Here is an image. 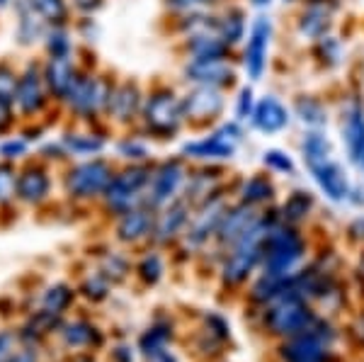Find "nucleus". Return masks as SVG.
Returning a JSON list of instances; mask_svg holds the SVG:
<instances>
[{"instance_id":"nucleus-55","label":"nucleus","mask_w":364,"mask_h":362,"mask_svg":"<svg viewBox=\"0 0 364 362\" xmlns=\"http://www.w3.org/2000/svg\"><path fill=\"white\" fill-rule=\"evenodd\" d=\"M17 350V334L13 331H0V362H8Z\"/></svg>"},{"instance_id":"nucleus-36","label":"nucleus","mask_w":364,"mask_h":362,"mask_svg":"<svg viewBox=\"0 0 364 362\" xmlns=\"http://www.w3.org/2000/svg\"><path fill=\"white\" fill-rule=\"evenodd\" d=\"M17 207V166L0 161V217H10Z\"/></svg>"},{"instance_id":"nucleus-11","label":"nucleus","mask_w":364,"mask_h":362,"mask_svg":"<svg viewBox=\"0 0 364 362\" xmlns=\"http://www.w3.org/2000/svg\"><path fill=\"white\" fill-rule=\"evenodd\" d=\"M190 168L192 166L180 154L154 161L149 190H146V204H151L154 209H161L170 202L180 200L187 183V175H190Z\"/></svg>"},{"instance_id":"nucleus-16","label":"nucleus","mask_w":364,"mask_h":362,"mask_svg":"<svg viewBox=\"0 0 364 362\" xmlns=\"http://www.w3.org/2000/svg\"><path fill=\"white\" fill-rule=\"evenodd\" d=\"M226 209H228V200H226L224 192H219V195L209 197V200H204L202 204L192 207L187 229H185V233H182V243H185V248L199 250V248L207 246L209 241H214Z\"/></svg>"},{"instance_id":"nucleus-5","label":"nucleus","mask_w":364,"mask_h":362,"mask_svg":"<svg viewBox=\"0 0 364 362\" xmlns=\"http://www.w3.org/2000/svg\"><path fill=\"white\" fill-rule=\"evenodd\" d=\"M245 139V127L238 119H221L207 132H197L195 137L180 144V156L190 166H221L238 154V146Z\"/></svg>"},{"instance_id":"nucleus-6","label":"nucleus","mask_w":364,"mask_h":362,"mask_svg":"<svg viewBox=\"0 0 364 362\" xmlns=\"http://www.w3.org/2000/svg\"><path fill=\"white\" fill-rule=\"evenodd\" d=\"M151 163H132V166H117V171L109 180L107 190H105L102 200V212L107 217L117 219L119 214L129 212V209L139 207L146 202V190H149L151 180Z\"/></svg>"},{"instance_id":"nucleus-45","label":"nucleus","mask_w":364,"mask_h":362,"mask_svg":"<svg viewBox=\"0 0 364 362\" xmlns=\"http://www.w3.org/2000/svg\"><path fill=\"white\" fill-rule=\"evenodd\" d=\"M61 336H63V343H66L68 348H83V346H90L92 343V338H95V329H92L90 324H85V321H75V324L63 326Z\"/></svg>"},{"instance_id":"nucleus-43","label":"nucleus","mask_w":364,"mask_h":362,"mask_svg":"<svg viewBox=\"0 0 364 362\" xmlns=\"http://www.w3.org/2000/svg\"><path fill=\"white\" fill-rule=\"evenodd\" d=\"M311 207H314V197H311V192L296 190L287 197L284 207H282V217H284V221H289V224H296V221L309 217Z\"/></svg>"},{"instance_id":"nucleus-32","label":"nucleus","mask_w":364,"mask_h":362,"mask_svg":"<svg viewBox=\"0 0 364 362\" xmlns=\"http://www.w3.org/2000/svg\"><path fill=\"white\" fill-rule=\"evenodd\" d=\"M180 58H214V56H236V51L228 46L219 34H204L178 42Z\"/></svg>"},{"instance_id":"nucleus-19","label":"nucleus","mask_w":364,"mask_h":362,"mask_svg":"<svg viewBox=\"0 0 364 362\" xmlns=\"http://www.w3.org/2000/svg\"><path fill=\"white\" fill-rule=\"evenodd\" d=\"M20 75V63L13 58H0V137L20 129V115L15 110V87Z\"/></svg>"},{"instance_id":"nucleus-56","label":"nucleus","mask_w":364,"mask_h":362,"mask_svg":"<svg viewBox=\"0 0 364 362\" xmlns=\"http://www.w3.org/2000/svg\"><path fill=\"white\" fill-rule=\"evenodd\" d=\"M8 362H37V355H34L32 350H20V353H15Z\"/></svg>"},{"instance_id":"nucleus-30","label":"nucleus","mask_w":364,"mask_h":362,"mask_svg":"<svg viewBox=\"0 0 364 362\" xmlns=\"http://www.w3.org/2000/svg\"><path fill=\"white\" fill-rule=\"evenodd\" d=\"M216 13H219V37L236 51L245 42V37H248V13L238 3H228L216 10Z\"/></svg>"},{"instance_id":"nucleus-39","label":"nucleus","mask_w":364,"mask_h":362,"mask_svg":"<svg viewBox=\"0 0 364 362\" xmlns=\"http://www.w3.org/2000/svg\"><path fill=\"white\" fill-rule=\"evenodd\" d=\"M27 3L44 17L49 27L73 25V10H70L68 0H27Z\"/></svg>"},{"instance_id":"nucleus-57","label":"nucleus","mask_w":364,"mask_h":362,"mask_svg":"<svg viewBox=\"0 0 364 362\" xmlns=\"http://www.w3.org/2000/svg\"><path fill=\"white\" fill-rule=\"evenodd\" d=\"M149 362H178L168 350H158V353H151L149 355Z\"/></svg>"},{"instance_id":"nucleus-7","label":"nucleus","mask_w":364,"mask_h":362,"mask_svg":"<svg viewBox=\"0 0 364 362\" xmlns=\"http://www.w3.org/2000/svg\"><path fill=\"white\" fill-rule=\"evenodd\" d=\"M274 221L262 217L252 224V229H248L243 236L238 238L233 246H228V255L224 260V280L228 284H238L252 272V267L262 260V246H265L267 233L272 231Z\"/></svg>"},{"instance_id":"nucleus-18","label":"nucleus","mask_w":364,"mask_h":362,"mask_svg":"<svg viewBox=\"0 0 364 362\" xmlns=\"http://www.w3.org/2000/svg\"><path fill=\"white\" fill-rule=\"evenodd\" d=\"M192 207L185 200H175L161 207L156 212V224L154 233H151V243L158 248L173 246L175 241H182V233L187 229V221H190Z\"/></svg>"},{"instance_id":"nucleus-21","label":"nucleus","mask_w":364,"mask_h":362,"mask_svg":"<svg viewBox=\"0 0 364 362\" xmlns=\"http://www.w3.org/2000/svg\"><path fill=\"white\" fill-rule=\"evenodd\" d=\"M156 212L151 204H139V207L129 209V212L119 214L114 219V236L127 246H136L141 241H151L156 224Z\"/></svg>"},{"instance_id":"nucleus-54","label":"nucleus","mask_w":364,"mask_h":362,"mask_svg":"<svg viewBox=\"0 0 364 362\" xmlns=\"http://www.w3.org/2000/svg\"><path fill=\"white\" fill-rule=\"evenodd\" d=\"M73 17H97L105 10L107 0H68Z\"/></svg>"},{"instance_id":"nucleus-14","label":"nucleus","mask_w":364,"mask_h":362,"mask_svg":"<svg viewBox=\"0 0 364 362\" xmlns=\"http://www.w3.org/2000/svg\"><path fill=\"white\" fill-rule=\"evenodd\" d=\"M56 134L61 139V144L66 146L70 161L105 156L114 137L109 124H75V122H63Z\"/></svg>"},{"instance_id":"nucleus-22","label":"nucleus","mask_w":364,"mask_h":362,"mask_svg":"<svg viewBox=\"0 0 364 362\" xmlns=\"http://www.w3.org/2000/svg\"><path fill=\"white\" fill-rule=\"evenodd\" d=\"M267 324L274 334H296V331L306 329L311 324L309 309L301 302V297L294 289L289 294H284L282 299L274 304V309L269 312Z\"/></svg>"},{"instance_id":"nucleus-60","label":"nucleus","mask_w":364,"mask_h":362,"mask_svg":"<svg viewBox=\"0 0 364 362\" xmlns=\"http://www.w3.org/2000/svg\"><path fill=\"white\" fill-rule=\"evenodd\" d=\"M362 275H364V258H362Z\"/></svg>"},{"instance_id":"nucleus-59","label":"nucleus","mask_w":364,"mask_h":362,"mask_svg":"<svg viewBox=\"0 0 364 362\" xmlns=\"http://www.w3.org/2000/svg\"><path fill=\"white\" fill-rule=\"evenodd\" d=\"M13 8V0H0V13H10Z\"/></svg>"},{"instance_id":"nucleus-31","label":"nucleus","mask_w":364,"mask_h":362,"mask_svg":"<svg viewBox=\"0 0 364 362\" xmlns=\"http://www.w3.org/2000/svg\"><path fill=\"white\" fill-rule=\"evenodd\" d=\"M80 42L73 32V25H58L49 27L42 46H39V56L42 58H73L78 56Z\"/></svg>"},{"instance_id":"nucleus-46","label":"nucleus","mask_w":364,"mask_h":362,"mask_svg":"<svg viewBox=\"0 0 364 362\" xmlns=\"http://www.w3.org/2000/svg\"><path fill=\"white\" fill-rule=\"evenodd\" d=\"M257 105V97H255V90L252 85H240L236 90V97H233V119L243 122L248 124L250 117H252V110Z\"/></svg>"},{"instance_id":"nucleus-52","label":"nucleus","mask_w":364,"mask_h":362,"mask_svg":"<svg viewBox=\"0 0 364 362\" xmlns=\"http://www.w3.org/2000/svg\"><path fill=\"white\" fill-rule=\"evenodd\" d=\"M107 287H109V280L102 275V272H92V275L85 277V282L80 284V292L87 297V299H105V294H107Z\"/></svg>"},{"instance_id":"nucleus-35","label":"nucleus","mask_w":364,"mask_h":362,"mask_svg":"<svg viewBox=\"0 0 364 362\" xmlns=\"http://www.w3.org/2000/svg\"><path fill=\"white\" fill-rule=\"evenodd\" d=\"M284 358L289 362H321L323 360V334H311L296 338L291 346L284 348Z\"/></svg>"},{"instance_id":"nucleus-51","label":"nucleus","mask_w":364,"mask_h":362,"mask_svg":"<svg viewBox=\"0 0 364 362\" xmlns=\"http://www.w3.org/2000/svg\"><path fill=\"white\" fill-rule=\"evenodd\" d=\"M17 132H20L22 137H25L27 142L32 144L34 149H37V146L42 144L46 137H51V132H54V127H51L46 119H37V122H22L20 129H17Z\"/></svg>"},{"instance_id":"nucleus-47","label":"nucleus","mask_w":364,"mask_h":362,"mask_svg":"<svg viewBox=\"0 0 364 362\" xmlns=\"http://www.w3.org/2000/svg\"><path fill=\"white\" fill-rule=\"evenodd\" d=\"M100 272L109 280V282H119V280L127 277L129 272V260L122 253H105L102 260H100Z\"/></svg>"},{"instance_id":"nucleus-42","label":"nucleus","mask_w":364,"mask_h":362,"mask_svg":"<svg viewBox=\"0 0 364 362\" xmlns=\"http://www.w3.org/2000/svg\"><path fill=\"white\" fill-rule=\"evenodd\" d=\"M233 0H163V10L168 17H178L187 13H202V10H219Z\"/></svg>"},{"instance_id":"nucleus-12","label":"nucleus","mask_w":364,"mask_h":362,"mask_svg":"<svg viewBox=\"0 0 364 362\" xmlns=\"http://www.w3.org/2000/svg\"><path fill=\"white\" fill-rule=\"evenodd\" d=\"M274 25L267 15H257L248 27V37L240 44V71L250 83H260L267 73L269 49H272Z\"/></svg>"},{"instance_id":"nucleus-29","label":"nucleus","mask_w":364,"mask_h":362,"mask_svg":"<svg viewBox=\"0 0 364 362\" xmlns=\"http://www.w3.org/2000/svg\"><path fill=\"white\" fill-rule=\"evenodd\" d=\"M314 180L318 183V188L323 190V195L333 202H345L350 197V180H348V173L345 168L340 166L336 159H331L323 166L314 168L311 171Z\"/></svg>"},{"instance_id":"nucleus-37","label":"nucleus","mask_w":364,"mask_h":362,"mask_svg":"<svg viewBox=\"0 0 364 362\" xmlns=\"http://www.w3.org/2000/svg\"><path fill=\"white\" fill-rule=\"evenodd\" d=\"M272 195H274L272 180H269L267 175H262V173L250 175L248 180H243V185H240V190H238L240 202L250 204V207H257V204L272 200Z\"/></svg>"},{"instance_id":"nucleus-38","label":"nucleus","mask_w":364,"mask_h":362,"mask_svg":"<svg viewBox=\"0 0 364 362\" xmlns=\"http://www.w3.org/2000/svg\"><path fill=\"white\" fill-rule=\"evenodd\" d=\"M314 56H316V61H318L323 68L333 71V68L343 66V61H345V46L336 37V34L331 32V34H326V37H321L318 42H314Z\"/></svg>"},{"instance_id":"nucleus-9","label":"nucleus","mask_w":364,"mask_h":362,"mask_svg":"<svg viewBox=\"0 0 364 362\" xmlns=\"http://www.w3.org/2000/svg\"><path fill=\"white\" fill-rule=\"evenodd\" d=\"M238 61L236 56H214V58H182L180 61V83L185 87H219L231 92L238 85Z\"/></svg>"},{"instance_id":"nucleus-4","label":"nucleus","mask_w":364,"mask_h":362,"mask_svg":"<svg viewBox=\"0 0 364 362\" xmlns=\"http://www.w3.org/2000/svg\"><path fill=\"white\" fill-rule=\"evenodd\" d=\"M114 171L117 163L109 156L70 161L63 168H58V188L68 202L95 204L102 200Z\"/></svg>"},{"instance_id":"nucleus-24","label":"nucleus","mask_w":364,"mask_h":362,"mask_svg":"<svg viewBox=\"0 0 364 362\" xmlns=\"http://www.w3.org/2000/svg\"><path fill=\"white\" fill-rule=\"evenodd\" d=\"M112 159L119 166H132V163H151L154 161V142L139 129L114 132L112 137Z\"/></svg>"},{"instance_id":"nucleus-50","label":"nucleus","mask_w":364,"mask_h":362,"mask_svg":"<svg viewBox=\"0 0 364 362\" xmlns=\"http://www.w3.org/2000/svg\"><path fill=\"white\" fill-rule=\"evenodd\" d=\"M73 32L83 46H92L100 39L102 29H100L97 17H73Z\"/></svg>"},{"instance_id":"nucleus-13","label":"nucleus","mask_w":364,"mask_h":362,"mask_svg":"<svg viewBox=\"0 0 364 362\" xmlns=\"http://www.w3.org/2000/svg\"><path fill=\"white\" fill-rule=\"evenodd\" d=\"M146 100V85L136 78H119L117 75L112 95H109L107 105V124L112 132L136 129L141 119V110H144Z\"/></svg>"},{"instance_id":"nucleus-53","label":"nucleus","mask_w":364,"mask_h":362,"mask_svg":"<svg viewBox=\"0 0 364 362\" xmlns=\"http://www.w3.org/2000/svg\"><path fill=\"white\" fill-rule=\"evenodd\" d=\"M168 338H170V331L166 329V326H158V329H151L149 334L141 338V350H144L146 355L158 353V350H163V346H166Z\"/></svg>"},{"instance_id":"nucleus-27","label":"nucleus","mask_w":364,"mask_h":362,"mask_svg":"<svg viewBox=\"0 0 364 362\" xmlns=\"http://www.w3.org/2000/svg\"><path fill=\"white\" fill-rule=\"evenodd\" d=\"M260 219V214L255 212V207L245 202H238V204H228L224 219L219 224V231H216V238L214 241L219 243L221 248H228L243 236L245 231L252 229V224Z\"/></svg>"},{"instance_id":"nucleus-2","label":"nucleus","mask_w":364,"mask_h":362,"mask_svg":"<svg viewBox=\"0 0 364 362\" xmlns=\"http://www.w3.org/2000/svg\"><path fill=\"white\" fill-rule=\"evenodd\" d=\"M117 75L95 68L87 71L83 68L75 80L73 90L68 92L66 102L61 105L63 122H75V124H107V105L112 95Z\"/></svg>"},{"instance_id":"nucleus-34","label":"nucleus","mask_w":364,"mask_h":362,"mask_svg":"<svg viewBox=\"0 0 364 362\" xmlns=\"http://www.w3.org/2000/svg\"><path fill=\"white\" fill-rule=\"evenodd\" d=\"M301 156L309 171L323 166L333 159V144L331 139L323 134V129H309L301 139Z\"/></svg>"},{"instance_id":"nucleus-17","label":"nucleus","mask_w":364,"mask_h":362,"mask_svg":"<svg viewBox=\"0 0 364 362\" xmlns=\"http://www.w3.org/2000/svg\"><path fill=\"white\" fill-rule=\"evenodd\" d=\"M10 15H13V39L20 49L25 51H34L39 49L49 32V25L27 0H13V8H10Z\"/></svg>"},{"instance_id":"nucleus-40","label":"nucleus","mask_w":364,"mask_h":362,"mask_svg":"<svg viewBox=\"0 0 364 362\" xmlns=\"http://www.w3.org/2000/svg\"><path fill=\"white\" fill-rule=\"evenodd\" d=\"M34 156V146L22 137L20 132H13L8 137H0V161L15 163V166H22L27 159Z\"/></svg>"},{"instance_id":"nucleus-58","label":"nucleus","mask_w":364,"mask_h":362,"mask_svg":"<svg viewBox=\"0 0 364 362\" xmlns=\"http://www.w3.org/2000/svg\"><path fill=\"white\" fill-rule=\"evenodd\" d=\"M269 3H272V0H250V5H252V8H257V10L267 8Z\"/></svg>"},{"instance_id":"nucleus-10","label":"nucleus","mask_w":364,"mask_h":362,"mask_svg":"<svg viewBox=\"0 0 364 362\" xmlns=\"http://www.w3.org/2000/svg\"><path fill=\"white\" fill-rule=\"evenodd\" d=\"M182 107L190 132H207L216 127L221 119H226L228 92L219 87H202L190 85L182 87Z\"/></svg>"},{"instance_id":"nucleus-33","label":"nucleus","mask_w":364,"mask_h":362,"mask_svg":"<svg viewBox=\"0 0 364 362\" xmlns=\"http://www.w3.org/2000/svg\"><path fill=\"white\" fill-rule=\"evenodd\" d=\"M291 115L306 129H323L328 124V107L318 95H296L294 105H291Z\"/></svg>"},{"instance_id":"nucleus-49","label":"nucleus","mask_w":364,"mask_h":362,"mask_svg":"<svg viewBox=\"0 0 364 362\" xmlns=\"http://www.w3.org/2000/svg\"><path fill=\"white\" fill-rule=\"evenodd\" d=\"M136 272L146 284H156L163 275V258L158 255V250H149L139 262H136Z\"/></svg>"},{"instance_id":"nucleus-15","label":"nucleus","mask_w":364,"mask_h":362,"mask_svg":"<svg viewBox=\"0 0 364 362\" xmlns=\"http://www.w3.org/2000/svg\"><path fill=\"white\" fill-rule=\"evenodd\" d=\"M304 255V241L301 236L289 229V226L274 224L272 231L267 233L265 246H262V260L269 277L284 280L291 272V267L301 260Z\"/></svg>"},{"instance_id":"nucleus-61","label":"nucleus","mask_w":364,"mask_h":362,"mask_svg":"<svg viewBox=\"0 0 364 362\" xmlns=\"http://www.w3.org/2000/svg\"><path fill=\"white\" fill-rule=\"evenodd\" d=\"M287 3H294V0H287Z\"/></svg>"},{"instance_id":"nucleus-25","label":"nucleus","mask_w":364,"mask_h":362,"mask_svg":"<svg viewBox=\"0 0 364 362\" xmlns=\"http://www.w3.org/2000/svg\"><path fill=\"white\" fill-rule=\"evenodd\" d=\"M248 124L255 132L265 134V137H274V134H282L291 124V110L277 95H262L257 97Z\"/></svg>"},{"instance_id":"nucleus-23","label":"nucleus","mask_w":364,"mask_h":362,"mask_svg":"<svg viewBox=\"0 0 364 362\" xmlns=\"http://www.w3.org/2000/svg\"><path fill=\"white\" fill-rule=\"evenodd\" d=\"M336 5L321 0H304L301 13L296 15V34L306 42H318L321 37L331 34Z\"/></svg>"},{"instance_id":"nucleus-48","label":"nucleus","mask_w":364,"mask_h":362,"mask_svg":"<svg viewBox=\"0 0 364 362\" xmlns=\"http://www.w3.org/2000/svg\"><path fill=\"white\" fill-rule=\"evenodd\" d=\"M262 166H265L267 171L279 173V175H294L296 171L294 159L282 149H267L265 154H262Z\"/></svg>"},{"instance_id":"nucleus-8","label":"nucleus","mask_w":364,"mask_h":362,"mask_svg":"<svg viewBox=\"0 0 364 362\" xmlns=\"http://www.w3.org/2000/svg\"><path fill=\"white\" fill-rule=\"evenodd\" d=\"M58 171L37 156L17 166V204L25 209H42L54 202Z\"/></svg>"},{"instance_id":"nucleus-3","label":"nucleus","mask_w":364,"mask_h":362,"mask_svg":"<svg viewBox=\"0 0 364 362\" xmlns=\"http://www.w3.org/2000/svg\"><path fill=\"white\" fill-rule=\"evenodd\" d=\"M15 110L20 115V122H37L46 119L54 129L63 124V115L56 107L49 87H46L42 56H29L20 63L15 87Z\"/></svg>"},{"instance_id":"nucleus-1","label":"nucleus","mask_w":364,"mask_h":362,"mask_svg":"<svg viewBox=\"0 0 364 362\" xmlns=\"http://www.w3.org/2000/svg\"><path fill=\"white\" fill-rule=\"evenodd\" d=\"M139 129L154 144L178 142L187 132L185 107H182V90L178 85L156 80L146 85V100L141 110Z\"/></svg>"},{"instance_id":"nucleus-41","label":"nucleus","mask_w":364,"mask_h":362,"mask_svg":"<svg viewBox=\"0 0 364 362\" xmlns=\"http://www.w3.org/2000/svg\"><path fill=\"white\" fill-rule=\"evenodd\" d=\"M34 156H37L39 161H44L46 166L51 168H63L66 163H70V156L66 151V146L61 144V139H58V134H51V137H46L42 144L34 149Z\"/></svg>"},{"instance_id":"nucleus-62","label":"nucleus","mask_w":364,"mask_h":362,"mask_svg":"<svg viewBox=\"0 0 364 362\" xmlns=\"http://www.w3.org/2000/svg\"><path fill=\"white\" fill-rule=\"evenodd\" d=\"M362 168H364V161H362Z\"/></svg>"},{"instance_id":"nucleus-26","label":"nucleus","mask_w":364,"mask_h":362,"mask_svg":"<svg viewBox=\"0 0 364 362\" xmlns=\"http://www.w3.org/2000/svg\"><path fill=\"white\" fill-rule=\"evenodd\" d=\"M221 166H192L190 175H187L185 190H182V200H185L190 207H197L209 197L224 192L221 188Z\"/></svg>"},{"instance_id":"nucleus-44","label":"nucleus","mask_w":364,"mask_h":362,"mask_svg":"<svg viewBox=\"0 0 364 362\" xmlns=\"http://www.w3.org/2000/svg\"><path fill=\"white\" fill-rule=\"evenodd\" d=\"M73 297H75V292L70 289L68 284H63V282L51 284L42 297V309L44 312H51V314H58V316H61V314L70 307Z\"/></svg>"},{"instance_id":"nucleus-28","label":"nucleus","mask_w":364,"mask_h":362,"mask_svg":"<svg viewBox=\"0 0 364 362\" xmlns=\"http://www.w3.org/2000/svg\"><path fill=\"white\" fill-rule=\"evenodd\" d=\"M343 142L348 149V156L355 166H362L364 161V105L360 100H350L343 110Z\"/></svg>"},{"instance_id":"nucleus-20","label":"nucleus","mask_w":364,"mask_h":362,"mask_svg":"<svg viewBox=\"0 0 364 362\" xmlns=\"http://www.w3.org/2000/svg\"><path fill=\"white\" fill-rule=\"evenodd\" d=\"M42 71H44L46 87H49L56 107L61 110V105L66 102L68 92L73 90L75 80H78L80 71H83V66L78 63V56H73V58H42Z\"/></svg>"}]
</instances>
